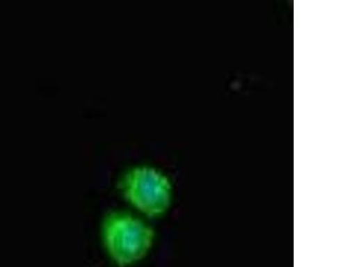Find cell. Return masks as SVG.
I'll return each mask as SVG.
<instances>
[{
	"label": "cell",
	"instance_id": "6da1fadb",
	"mask_svg": "<svg viewBox=\"0 0 356 267\" xmlns=\"http://www.w3.org/2000/svg\"><path fill=\"white\" fill-rule=\"evenodd\" d=\"M102 241L107 255L117 266L129 267L142 261L154 246V229L130 213L111 212L104 219Z\"/></svg>",
	"mask_w": 356,
	"mask_h": 267
},
{
	"label": "cell",
	"instance_id": "7a4b0ae2",
	"mask_svg": "<svg viewBox=\"0 0 356 267\" xmlns=\"http://www.w3.org/2000/svg\"><path fill=\"white\" fill-rule=\"evenodd\" d=\"M120 187L127 202L145 217H161L172 202L170 179L154 168H130L124 175Z\"/></svg>",
	"mask_w": 356,
	"mask_h": 267
}]
</instances>
